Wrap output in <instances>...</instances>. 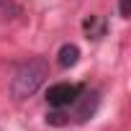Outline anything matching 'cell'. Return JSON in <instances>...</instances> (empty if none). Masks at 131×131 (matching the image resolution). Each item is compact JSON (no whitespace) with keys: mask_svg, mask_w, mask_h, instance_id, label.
Masks as SVG:
<instances>
[{"mask_svg":"<svg viewBox=\"0 0 131 131\" xmlns=\"http://www.w3.org/2000/svg\"><path fill=\"white\" fill-rule=\"evenodd\" d=\"M46 77H49V62L44 57H34V59L23 62L16 70V75H13V85H10L13 98L16 100H26V98L36 95L39 88L46 82Z\"/></svg>","mask_w":131,"mask_h":131,"instance_id":"obj_1","label":"cell"},{"mask_svg":"<svg viewBox=\"0 0 131 131\" xmlns=\"http://www.w3.org/2000/svg\"><path fill=\"white\" fill-rule=\"evenodd\" d=\"M98 103H100V93H98V90H85V88H82L80 95L75 98V103L70 105L72 113H67V118L82 123V121H88V118L98 111Z\"/></svg>","mask_w":131,"mask_h":131,"instance_id":"obj_2","label":"cell"},{"mask_svg":"<svg viewBox=\"0 0 131 131\" xmlns=\"http://www.w3.org/2000/svg\"><path fill=\"white\" fill-rule=\"evenodd\" d=\"M82 85H75V82H57L46 90V103L51 108H70L75 103V98L80 95Z\"/></svg>","mask_w":131,"mask_h":131,"instance_id":"obj_3","label":"cell"},{"mask_svg":"<svg viewBox=\"0 0 131 131\" xmlns=\"http://www.w3.org/2000/svg\"><path fill=\"white\" fill-rule=\"evenodd\" d=\"M77 59H80V46H77V44H62V49H59V54H57L59 67L70 70V67L77 64Z\"/></svg>","mask_w":131,"mask_h":131,"instance_id":"obj_4","label":"cell"},{"mask_svg":"<svg viewBox=\"0 0 131 131\" xmlns=\"http://www.w3.org/2000/svg\"><path fill=\"white\" fill-rule=\"evenodd\" d=\"M82 28L88 31V39H100L105 34V21H100L98 16H90V18H85Z\"/></svg>","mask_w":131,"mask_h":131,"instance_id":"obj_5","label":"cell"},{"mask_svg":"<svg viewBox=\"0 0 131 131\" xmlns=\"http://www.w3.org/2000/svg\"><path fill=\"white\" fill-rule=\"evenodd\" d=\"M21 10H18V5L13 3V0H0V21H10Z\"/></svg>","mask_w":131,"mask_h":131,"instance_id":"obj_6","label":"cell"},{"mask_svg":"<svg viewBox=\"0 0 131 131\" xmlns=\"http://www.w3.org/2000/svg\"><path fill=\"white\" fill-rule=\"evenodd\" d=\"M131 0H118V16L121 18H128V13H131Z\"/></svg>","mask_w":131,"mask_h":131,"instance_id":"obj_7","label":"cell"}]
</instances>
